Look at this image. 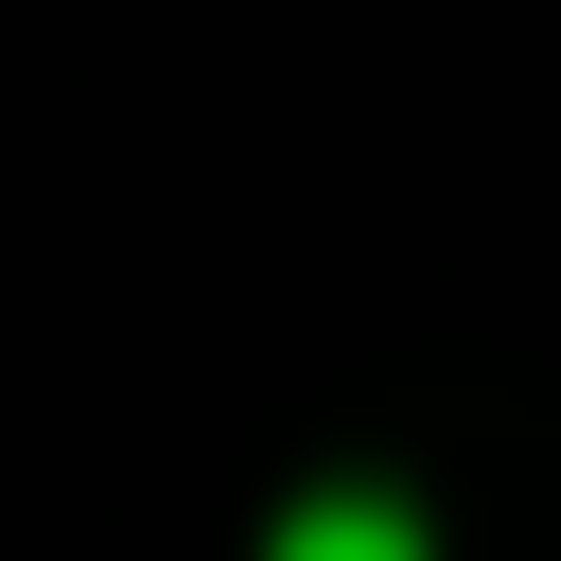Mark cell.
<instances>
[{
    "label": "cell",
    "instance_id": "1",
    "mask_svg": "<svg viewBox=\"0 0 561 561\" xmlns=\"http://www.w3.org/2000/svg\"><path fill=\"white\" fill-rule=\"evenodd\" d=\"M280 561H421V508H386V491H316V508H280Z\"/></svg>",
    "mask_w": 561,
    "mask_h": 561
}]
</instances>
